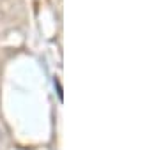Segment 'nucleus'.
I'll list each match as a JSON object with an SVG mask.
<instances>
[]
</instances>
